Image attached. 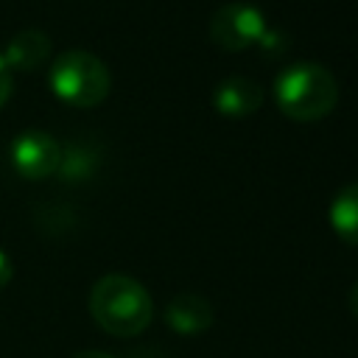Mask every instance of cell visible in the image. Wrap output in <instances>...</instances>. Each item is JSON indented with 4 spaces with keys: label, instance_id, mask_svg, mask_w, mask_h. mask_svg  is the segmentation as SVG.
Here are the masks:
<instances>
[{
    "label": "cell",
    "instance_id": "obj_1",
    "mask_svg": "<svg viewBox=\"0 0 358 358\" xmlns=\"http://www.w3.org/2000/svg\"><path fill=\"white\" fill-rule=\"evenodd\" d=\"M90 313L95 324L117 338L140 336L154 316L151 294L126 274H106L90 291Z\"/></svg>",
    "mask_w": 358,
    "mask_h": 358
},
{
    "label": "cell",
    "instance_id": "obj_2",
    "mask_svg": "<svg viewBox=\"0 0 358 358\" xmlns=\"http://www.w3.org/2000/svg\"><path fill=\"white\" fill-rule=\"evenodd\" d=\"M274 101L291 120H322L338 103V81L319 62H294L277 76Z\"/></svg>",
    "mask_w": 358,
    "mask_h": 358
},
{
    "label": "cell",
    "instance_id": "obj_3",
    "mask_svg": "<svg viewBox=\"0 0 358 358\" xmlns=\"http://www.w3.org/2000/svg\"><path fill=\"white\" fill-rule=\"evenodd\" d=\"M48 81H50V90L56 98H62L64 103L78 106V109L98 106L112 90L109 67L87 50L59 53L50 64Z\"/></svg>",
    "mask_w": 358,
    "mask_h": 358
},
{
    "label": "cell",
    "instance_id": "obj_4",
    "mask_svg": "<svg viewBox=\"0 0 358 358\" xmlns=\"http://www.w3.org/2000/svg\"><path fill=\"white\" fill-rule=\"evenodd\" d=\"M266 36V20L263 14L249 3H227L221 6L210 20V39L221 50H243Z\"/></svg>",
    "mask_w": 358,
    "mask_h": 358
},
{
    "label": "cell",
    "instance_id": "obj_5",
    "mask_svg": "<svg viewBox=\"0 0 358 358\" xmlns=\"http://www.w3.org/2000/svg\"><path fill=\"white\" fill-rule=\"evenodd\" d=\"M11 162L22 179H48L59 171L62 145L42 129H25L11 143Z\"/></svg>",
    "mask_w": 358,
    "mask_h": 358
},
{
    "label": "cell",
    "instance_id": "obj_6",
    "mask_svg": "<svg viewBox=\"0 0 358 358\" xmlns=\"http://www.w3.org/2000/svg\"><path fill=\"white\" fill-rule=\"evenodd\" d=\"M213 103L224 117H249L263 103V87L252 78L232 76V78H224L215 87Z\"/></svg>",
    "mask_w": 358,
    "mask_h": 358
},
{
    "label": "cell",
    "instance_id": "obj_7",
    "mask_svg": "<svg viewBox=\"0 0 358 358\" xmlns=\"http://www.w3.org/2000/svg\"><path fill=\"white\" fill-rule=\"evenodd\" d=\"M50 36L39 28H25L20 34H14L6 45L3 62L8 70H20V73H31L36 67H42L50 56Z\"/></svg>",
    "mask_w": 358,
    "mask_h": 358
},
{
    "label": "cell",
    "instance_id": "obj_8",
    "mask_svg": "<svg viewBox=\"0 0 358 358\" xmlns=\"http://www.w3.org/2000/svg\"><path fill=\"white\" fill-rule=\"evenodd\" d=\"M165 322H168V327L173 333L196 336V333H204L213 324V308L199 294H179V296H173L168 302Z\"/></svg>",
    "mask_w": 358,
    "mask_h": 358
},
{
    "label": "cell",
    "instance_id": "obj_9",
    "mask_svg": "<svg viewBox=\"0 0 358 358\" xmlns=\"http://www.w3.org/2000/svg\"><path fill=\"white\" fill-rule=\"evenodd\" d=\"M330 227L333 232L350 243V246H358V182L352 185H344L333 201H330Z\"/></svg>",
    "mask_w": 358,
    "mask_h": 358
},
{
    "label": "cell",
    "instance_id": "obj_10",
    "mask_svg": "<svg viewBox=\"0 0 358 358\" xmlns=\"http://www.w3.org/2000/svg\"><path fill=\"white\" fill-rule=\"evenodd\" d=\"M11 87H14V81H11V70L6 67V62H3V53H0V106L11 98Z\"/></svg>",
    "mask_w": 358,
    "mask_h": 358
},
{
    "label": "cell",
    "instance_id": "obj_11",
    "mask_svg": "<svg viewBox=\"0 0 358 358\" xmlns=\"http://www.w3.org/2000/svg\"><path fill=\"white\" fill-rule=\"evenodd\" d=\"M11 277H14V266H11V260H8V255L0 249V291L11 282Z\"/></svg>",
    "mask_w": 358,
    "mask_h": 358
},
{
    "label": "cell",
    "instance_id": "obj_12",
    "mask_svg": "<svg viewBox=\"0 0 358 358\" xmlns=\"http://www.w3.org/2000/svg\"><path fill=\"white\" fill-rule=\"evenodd\" d=\"M347 305H350V313L358 319V280L352 282V288H350V296H347Z\"/></svg>",
    "mask_w": 358,
    "mask_h": 358
},
{
    "label": "cell",
    "instance_id": "obj_13",
    "mask_svg": "<svg viewBox=\"0 0 358 358\" xmlns=\"http://www.w3.org/2000/svg\"><path fill=\"white\" fill-rule=\"evenodd\" d=\"M73 358H112V355L103 352V350H81V352H76Z\"/></svg>",
    "mask_w": 358,
    "mask_h": 358
},
{
    "label": "cell",
    "instance_id": "obj_14",
    "mask_svg": "<svg viewBox=\"0 0 358 358\" xmlns=\"http://www.w3.org/2000/svg\"><path fill=\"white\" fill-rule=\"evenodd\" d=\"M131 358H162L159 352H154V350H140V352H134Z\"/></svg>",
    "mask_w": 358,
    "mask_h": 358
}]
</instances>
